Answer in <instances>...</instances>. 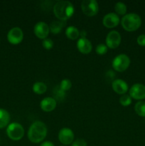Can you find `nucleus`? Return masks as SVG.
Wrapping results in <instances>:
<instances>
[{
  "label": "nucleus",
  "mask_w": 145,
  "mask_h": 146,
  "mask_svg": "<svg viewBox=\"0 0 145 146\" xmlns=\"http://www.w3.org/2000/svg\"><path fill=\"white\" fill-rule=\"evenodd\" d=\"M127 8L125 3L119 1L115 4V11H116V14L117 15L125 16L127 13Z\"/></svg>",
  "instance_id": "nucleus-21"
},
{
  "label": "nucleus",
  "mask_w": 145,
  "mask_h": 146,
  "mask_svg": "<svg viewBox=\"0 0 145 146\" xmlns=\"http://www.w3.org/2000/svg\"><path fill=\"white\" fill-rule=\"evenodd\" d=\"M7 134L12 141H19L24 135V128L18 123H11L7 126Z\"/></svg>",
  "instance_id": "nucleus-4"
},
{
  "label": "nucleus",
  "mask_w": 145,
  "mask_h": 146,
  "mask_svg": "<svg viewBox=\"0 0 145 146\" xmlns=\"http://www.w3.org/2000/svg\"><path fill=\"white\" fill-rule=\"evenodd\" d=\"M71 146H87V143L83 139H77L72 143Z\"/></svg>",
  "instance_id": "nucleus-27"
},
{
  "label": "nucleus",
  "mask_w": 145,
  "mask_h": 146,
  "mask_svg": "<svg viewBox=\"0 0 145 146\" xmlns=\"http://www.w3.org/2000/svg\"><path fill=\"white\" fill-rule=\"evenodd\" d=\"M119 103L122 106H128L132 104V98L128 94H124L119 98Z\"/></svg>",
  "instance_id": "nucleus-24"
},
{
  "label": "nucleus",
  "mask_w": 145,
  "mask_h": 146,
  "mask_svg": "<svg viewBox=\"0 0 145 146\" xmlns=\"http://www.w3.org/2000/svg\"><path fill=\"white\" fill-rule=\"evenodd\" d=\"M47 135V128L44 123L35 121L30 126L28 131V138L31 143H38L45 139Z\"/></svg>",
  "instance_id": "nucleus-2"
},
{
  "label": "nucleus",
  "mask_w": 145,
  "mask_h": 146,
  "mask_svg": "<svg viewBox=\"0 0 145 146\" xmlns=\"http://www.w3.org/2000/svg\"><path fill=\"white\" fill-rule=\"evenodd\" d=\"M108 47L107 46L106 44H99L96 47V53L98 55H104L107 52Z\"/></svg>",
  "instance_id": "nucleus-25"
},
{
  "label": "nucleus",
  "mask_w": 145,
  "mask_h": 146,
  "mask_svg": "<svg viewBox=\"0 0 145 146\" xmlns=\"http://www.w3.org/2000/svg\"><path fill=\"white\" fill-rule=\"evenodd\" d=\"M10 121V115L6 110L0 108V128H3L9 125Z\"/></svg>",
  "instance_id": "nucleus-18"
},
{
  "label": "nucleus",
  "mask_w": 145,
  "mask_h": 146,
  "mask_svg": "<svg viewBox=\"0 0 145 146\" xmlns=\"http://www.w3.org/2000/svg\"><path fill=\"white\" fill-rule=\"evenodd\" d=\"M121 40V35L117 31H111L110 32L108 33V34L106 36L105 42H106V46L109 48L115 49L117 48L119 45H120Z\"/></svg>",
  "instance_id": "nucleus-8"
},
{
  "label": "nucleus",
  "mask_w": 145,
  "mask_h": 146,
  "mask_svg": "<svg viewBox=\"0 0 145 146\" xmlns=\"http://www.w3.org/2000/svg\"><path fill=\"white\" fill-rule=\"evenodd\" d=\"M112 88L116 94L124 95L128 91L129 87L127 84L124 80L118 78L115 79L112 83Z\"/></svg>",
  "instance_id": "nucleus-13"
},
{
  "label": "nucleus",
  "mask_w": 145,
  "mask_h": 146,
  "mask_svg": "<svg viewBox=\"0 0 145 146\" xmlns=\"http://www.w3.org/2000/svg\"><path fill=\"white\" fill-rule=\"evenodd\" d=\"M130 58L127 55L121 54L115 57L112 63V68L118 72H123L129 68Z\"/></svg>",
  "instance_id": "nucleus-5"
},
{
  "label": "nucleus",
  "mask_w": 145,
  "mask_h": 146,
  "mask_svg": "<svg viewBox=\"0 0 145 146\" xmlns=\"http://www.w3.org/2000/svg\"><path fill=\"white\" fill-rule=\"evenodd\" d=\"M40 146H55V145H54V144L52 142H51V141H44V143H42L41 144V145Z\"/></svg>",
  "instance_id": "nucleus-29"
},
{
  "label": "nucleus",
  "mask_w": 145,
  "mask_h": 146,
  "mask_svg": "<svg viewBox=\"0 0 145 146\" xmlns=\"http://www.w3.org/2000/svg\"><path fill=\"white\" fill-rule=\"evenodd\" d=\"M129 96L135 100L145 99V86L142 84H135L129 89Z\"/></svg>",
  "instance_id": "nucleus-10"
},
{
  "label": "nucleus",
  "mask_w": 145,
  "mask_h": 146,
  "mask_svg": "<svg viewBox=\"0 0 145 146\" xmlns=\"http://www.w3.org/2000/svg\"><path fill=\"white\" fill-rule=\"evenodd\" d=\"M32 89L35 94L41 95V94H44V93H45V91H47V86L44 83L38 81L33 85Z\"/></svg>",
  "instance_id": "nucleus-19"
},
{
  "label": "nucleus",
  "mask_w": 145,
  "mask_h": 146,
  "mask_svg": "<svg viewBox=\"0 0 145 146\" xmlns=\"http://www.w3.org/2000/svg\"><path fill=\"white\" fill-rule=\"evenodd\" d=\"M34 32L36 37L40 39H45L48 37L50 33L49 26L44 21H38L34 26Z\"/></svg>",
  "instance_id": "nucleus-9"
},
{
  "label": "nucleus",
  "mask_w": 145,
  "mask_h": 146,
  "mask_svg": "<svg viewBox=\"0 0 145 146\" xmlns=\"http://www.w3.org/2000/svg\"><path fill=\"white\" fill-rule=\"evenodd\" d=\"M59 87L63 91L65 92L67 91H69L71 88V87H72V82L69 79H68V78H64L60 83Z\"/></svg>",
  "instance_id": "nucleus-23"
},
{
  "label": "nucleus",
  "mask_w": 145,
  "mask_h": 146,
  "mask_svg": "<svg viewBox=\"0 0 145 146\" xmlns=\"http://www.w3.org/2000/svg\"><path fill=\"white\" fill-rule=\"evenodd\" d=\"M121 25L127 31H134L142 25V19L138 14L129 13L125 14L121 19Z\"/></svg>",
  "instance_id": "nucleus-3"
},
{
  "label": "nucleus",
  "mask_w": 145,
  "mask_h": 146,
  "mask_svg": "<svg viewBox=\"0 0 145 146\" xmlns=\"http://www.w3.org/2000/svg\"><path fill=\"white\" fill-rule=\"evenodd\" d=\"M64 27H65V21L61 20L53 21L49 26L50 31L53 34H58L61 32Z\"/></svg>",
  "instance_id": "nucleus-17"
},
{
  "label": "nucleus",
  "mask_w": 145,
  "mask_h": 146,
  "mask_svg": "<svg viewBox=\"0 0 145 146\" xmlns=\"http://www.w3.org/2000/svg\"><path fill=\"white\" fill-rule=\"evenodd\" d=\"M54 43L52 39L51 38H46L42 41V46L46 50H50L53 47Z\"/></svg>",
  "instance_id": "nucleus-26"
},
{
  "label": "nucleus",
  "mask_w": 145,
  "mask_h": 146,
  "mask_svg": "<svg viewBox=\"0 0 145 146\" xmlns=\"http://www.w3.org/2000/svg\"><path fill=\"white\" fill-rule=\"evenodd\" d=\"M134 111L139 116L145 117V101H138L134 106Z\"/></svg>",
  "instance_id": "nucleus-20"
},
{
  "label": "nucleus",
  "mask_w": 145,
  "mask_h": 146,
  "mask_svg": "<svg viewBox=\"0 0 145 146\" xmlns=\"http://www.w3.org/2000/svg\"><path fill=\"white\" fill-rule=\"evenodd\" d=\"M58 140L63 145H70L73 142L74 133L71 128H63L58 133Z\"/></svg>",
  "instance_id": "nucleus-11"
},
{
  "label": "nucleus",
  "mask_w": 145,
  "mask_h": 146,
  "mask_svg": "<svg viewBox=\"0 0 145 146\" xmlns=\"http://www.w3.org/2000/svg\"><path fill=\"white\" fill-rule=\"evenodd\" d=\"M136 42L141 46H145V34H141L136 38Z\"/></svg>",
  "instance_id": "nucleus-28"
},
{
  "label": "nucleus",
  "mask_w": 145,
  "mask_h": 146,
  "mask_svg": "<svg viewBox=\"0 0 145 146\" xmlns=\"http://www.w3.org/2000/svg\"><path fill=\"white\" fill-rule=\"evenodd\" d=\"M53 11L58 20L65 21L73 15L75 8L71 1H58L54 4Z\"/></svg>",
  "instance_id": "nucleus-1"
},
{
  "label": "nucleus",
  "mask_w": 145,
  "mask_h": 146,
  "mask_svg": "<svg viewBox=\"0 0 145 146\" xmlns=\"http://www.w3.org/2000/svg\"><path fill=\"white\" fill-rule=\"evenodd\" d=\"M24 38V32L20 27H13L7 34V39L11 44L16 45L20 44Z\"/></svg>",
  "instance_id": "nucleus-7"
},
{
  "label": "nucleus",
  "mask_w": 145,
  "mask_h": 146,
  "mask_svg": "<svg viewBox=\"0 0 145 146\" xmlns=\"http://www.w3.org/2000/svg\"><path fill=\"white\" fill-rule=\"evenodd\" d=\"M53 96L55 97V100H58V101H63L65 97V91H63L61 88L59 87V86L55 87L53 90Z\"/></svg>",
  "instance_id": "nucleus-22"
},
{
  "label": "nucleus",
  "mask_w": 145,
  "mask_h": 146,
  "mask_svg": "<svg viewBox=\"0 0 145 146\" xmlns=\"http://www.w3.org/2000/svg\"><path fill=\"white\" fill-rule=\"evenodd\" d=\"M77 48L83 54H88L92 51V46L87 38H80L77 41Z\"/></svg>",
  "instance_id": "nucleus-14"
},
{
  "label": "nucleus",
  "mask_w": 145,
  "mask_h": 146,
  "mask_svg": "<svg viewBox=\"0 0 145 146\" xmlns=\"http://www.w3.org/2000/svg\"><path fill=\"white\" fill-rule=\"evenodd\" d=\"M81 9L85 15L92 17L98 13L99 5L95 0H84L81 3Z\"/></svg>",
  "instance_id": "nucleus-6"
},
{
  "label": "nucleus",
  "mask_w": 145,
  "mask_h": 146,
  "mask_svg": "<svg viewBox=\"0 0 145 146\" xmlns=\"http://www.w3.org/2000/svg\"><path fill=\"white\" fill-rule=\"evenodd\" d=\"M65 36L71 40H76L80 36V31L74 26H69L65 29Z\"/></svg>",
  "instance_id": "nucleus-16"
},
{
  "label": "nucleus",
  "mask_w": 145,
  "mask_h": 146,
  "mask_svg": "<svg viewBox=\"0 0 145 146\" xmlns=\"http://www.w3.org/2000/svg\"><path fill=\"white\" fill-rule=\"evenodd\" d=\"M56 101L52 97H46L40 103V107L41 110L45 112H51L56 108Z\"/></svg>",
  "instance_id": "nucleus-15"
},
{
  "label": "nucleus",
  "mask_w": 145,
  "mask_h": 146,
  "mask_svg": "<svg viewBox=\"0 0 145 146\" xmlns=\"http://www.w3.org/2000/svg\"><path fill=\"white\" fill-rule=\"evenodd\" d=\"M119 21H120V19L119 18V16L116 13L113 12L107 14L102 19L103 25L108 29H112L117 27L118 24H119Z\"/></svg>",
  "instance_id": "nucleus-12"
}]
</instances>
